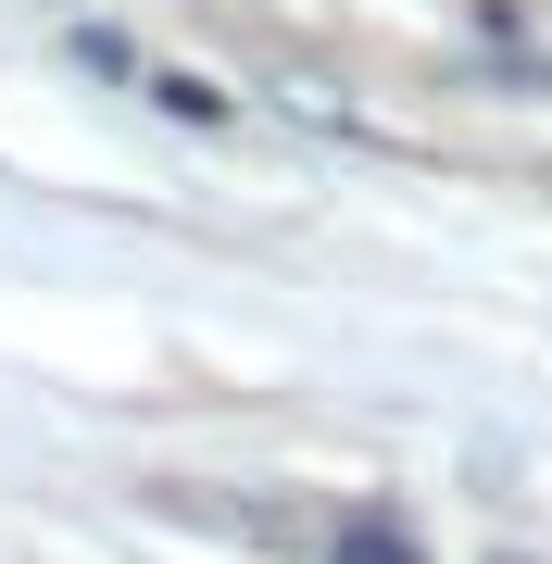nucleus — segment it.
<instances>
[{"label": "nucleus", "instance_id": "2", "mask_svg": "<svg viewBox=\"0 0 552 564\" xmlns=\"http://www.w3.org/2000/svg\"><path fill=\"white\" fill-rule=\"evenodd\" d=\"M139 88H151L176 126H226V88H202V76H139Z\"/></svg>", "mask_w": 552, "mask_h": 564}, {"label": "nucleus", "instance_id": "1", "mask_svg": "<svg viewBox=\"0 0 552 564\" xmlns=\"http://www.w3.org/2000/svg\"><path fill=\"white\" fill-rule=\"evenodd\" d=\"M327 564H427V552H414V540H402V527H389V514H339Z\"/></svg>", "mask_w": 552, "mask_h": 564}]
</instances>
